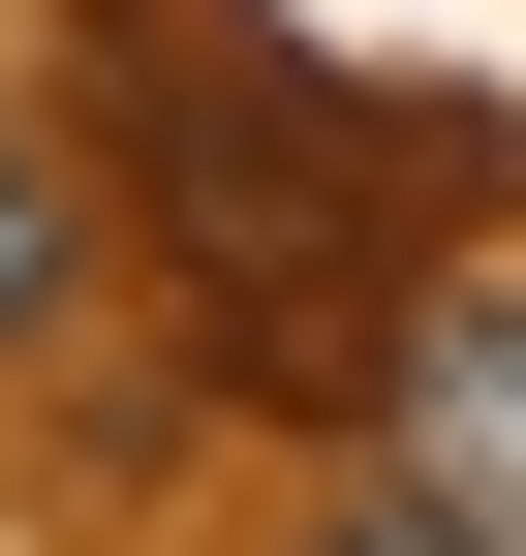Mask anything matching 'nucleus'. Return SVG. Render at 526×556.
<instances>
[{"label": "nucleus", "mask_w": 526, "mask_h": 556, "mask_svg": "<svg viewBox=\"0 0 526 556\" xmlns=\"http://www.w3.org/2000/svg\"><path fill=\"white\" fill-rule=\"evenodd\" d=\"M124 186H155V248H186V309H217V371H279V402H372V340H403V217H434V124H372L341 62H279V31H155V124H124Z\"/></svg>", "instance_id": "obj_1"}, {"label": "nucleus", "mask_w": 526, "mask_h": 556, "mask_svg": "<svg viewBox=\"0 0 526 556\" xmlns=\"http://www.w3.org/2000/svg\"><path fill=\"white\" fill-rule=\"evenodd\" d=\"M372 402H403V464H434L465 526H526V278H403Z\"/></svg>", "instance_id": "obj_2"}, {"label": "nucleus", "mask_w": 526, "mask_h": 556, "mask_svg": "<svg viewBox=\"0 0 526 556\" xmlns=\"http://www.w3.org/2000/svg\"><path fill=\"white\" fill-rule=\"evenodd\" d=\"M310 556H526V526H465V495H434V464H372V495L310 526Z\"/></svg>", "instance_id": "obj_4"}, {"label": "nucleus", "mask_w": 526, "mask_h": 556, "mask_svg": "<svg viewBox=\"0 0 526 556\" xmlns=\"http://www.w3.org/2000/svg\"><path fill=\"white\" fill-rule=\"evenodd\" d=\"M62 309H93V186L0 124V340H62Z\"/></svg>", "instance_id": "obj_3"}]
</instances>
